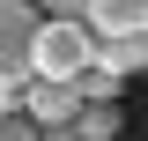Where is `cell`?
I'll return each mask as SVG.
<instances>
[{
  "instance_id": "6da1fadb",
  "label": "cell",
  "mask_w": 148,
  "mask_h": 141,
  "mask_svg": "<svg viewBox=\"0 0 148 141\" xmlns=\"http://www.w3.org/2000/svg\"><path fill=\"white\" fill-rule=\"evenodd\" d=\"M96 59V30L82 15H37V52H30V74H59V82H74V74Z\"/></svg>"
},
{
  "instance_id": "7a4b0ae2",
  "label": "cell",
  "mask_w": 148,
  "mask_h": 141,
  "mask_svg": "<svg viewBox=\"0 0 148 141\" xmlns=\"http://www.w3.org/2000/svg\"><path fill=\"white\" fill-rule=\"evenodd\" d=\"M37 52V8L30 0H0V82H22Z\"/></svg>"
},
{
  "instance_id": "3957f363",
  "label": "cell",
  "mask_w": 148,
  "mask_h": 141,
  "mask_svg": "<svg viewBox=\"0 0 148 141\" xmlns=\"http://www.w3.org/2000/svg\"><path fill=\"white\" fill-rule=\"evenodd\" d=\"M22 111H30V126H67L82 111V89L59 82V74H30L22 82Z\"/></svg>"
},
{
  "instance_id": "277c9868",
  "label": "cell",
  "mask_w": 148,
  "mask_h": 141,
  "mask_svg": "<svg viewBox=\"0 0 148 141\" xmlns=\"http://www.w3.org/2000/svg\"><path fill=\"white\" fill-rule=\"evenodd\" d=\"M119 134V104H82L67 126H37V141H111Z\"/></svg>"
},
{
  "instance_id": "5b68a950",
  "label": "cell",
  "mask_w": 148,
  "mask_h": 141,
  "mask_svg": "<svg viewBox=\"0 0 148 141\" xmlns=\"http://www.w3.org/2000/svg\"><path fill=\"white\" fill-rule=\"evenodd\" d=\"M96 59L111 74H141L148 67V30H96Z\"/></svg>"
},
{
  "instance_id": "8992f818",
  "label": "cell",
  "mask_w": 148,
  "mask_h": 141,
  "mask_svg": "<svg viewBox=\"0 0 148 141\" xmlns=\"http://www.w3.org/2000/svg\"><path fill=\"white\" fill-rule=\"evenodd\" d=\"M89 30H148V0H82Z\"/></svg>"
},
{
  "instance_id": "52a82bcc",
  "label": "cell",
  "mask_w": 148,
  "mask_h": 141,
  "mask_svg": "<svg viewBox=\"0 0 148 141\" xmlns=\"http://www.w3.org/2000/svg\"><path fill=\"white\" fill-rule=\"evenodd\" d=\"M0 141H37V126H30V111H0Z\"/></svg>"
},
{
  "instance_id": "ba28073f",
  "label": "cell",
  "mask_w": 148,
  "mask_h": 141,
  "mask_svg": "<svg viewBox=\"0 0 148 141\" xmlns=\"http://www.w3.org/2000/svg\"><path fill=\"white\" fill-rule=\"evenodd\" d=\"M45 15H82V0H37Z\"/></svg>"
}]
</instances>
